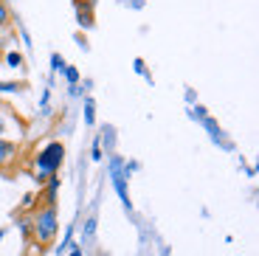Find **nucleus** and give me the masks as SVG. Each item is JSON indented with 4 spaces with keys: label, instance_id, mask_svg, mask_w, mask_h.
I'll use <instances>...</instances> for the list:
<instances>
[{
    "label": "nucleus",
    "instance_id": "nucleus-5",
    "mask_svg": "<svg viewBox=\"0 0 259 256\" xmlns=\"http://www.w3.org/2000/svg\"><path fill=\"white\" fill-rule=\"evenodd\" d=\"M73 14H76V26L82 31H91L96 26V14H93V9L84 0H73Z\"/></svg>",
    "mask_w": 259,
    "mask_h": 256
},
{
    "label": "nucleus",
    "instance_id": "nucleus-3",
    "mask_svg": "<svg viewBox=\"0 0 259 256\" xmlns=\"http://www.w3.org/2000/svg\"><path fill=\"white\" fill-rule=\"evenodd\" d=\"M107 178H110L113 192H116L118 200H121L124 211L133 217V200H130V175L124 172V155H118V152L107 155Z\"/></svg>",
    "mask_w": 259,
    "mask_h": 256
},
{
    "label": "nucleus",
    "instance_id": "nucleus-1",
    "mask_svg": "<svg viewBox=\"0 0 259 256\" xmlns=\"http://www.w3.org/2000/svg\"><path fill=\"white\" fill-rule=\"evenodd\" d=\"M65 163V144L62 141H48L46 147H39L31 158V169H34V180L39 186L46 183L51 175H59Z\"/></svg>",
    "mask_w": 259,
    "mask_h": 256
},
{
    "label": "nucleus",
    "instance_id": "nucleus-22",
    "mask_svg": "<svg viewBox=\"0 0 259 256\" xmlns=\"http://www.w3.org/2000/svg\"><path fill=\"white\" fill-rule=\"evenodd\" d=\"M48 62H51V79L59 76V73H62V68L68 65V62H65V57H62V54H57V51L51 54V59H48Z\"/></svg>",
    "mask_w": 259,
    "mask_h": 256
},
{
    "label": "nucleus",
    "instance_id": "nucleus-27",
    "mask_svg": "<svg viewBox=\"0 0 259 256\" xmlns=\"http://www.w3.org/2000/svg\"><path fill=\"white\" fill-rule=\"evenodd\" d=\"M237 163H240V169H242V172L248 175V178H256V169H253V166H248V163H245V158H242V155H237Z\"/></svg>",
    "mask_w": 259,
    "mask_h": 256
},
{
    "label": "nucleus",
    "instance_id": "nucleus-24",
    "mask_svg": "<svg viewBox=\"0 0 259 256\" xmlns=\"http://www.w3.org/2000/svg\"><path fill=\"white\" fill-rule=\"evenodd\" d=\"M183 102H186V107H192V104L200 102V99H197V90H194L192 84H186V88H183Z\"/></svg>",
    "mask_w": 259,
    "mask_h": 256
},
{
    "label": "nucleus",
    "instance_id": "nucleus-33",
    "mask_svg": "<svg viewBox=\"0 0 259 256\" xmlns=\"http://www.w3.org/2000/svg\"><path fill=\"white\" fill-rule=\"evenodd\" d=\"M84 3H88V6L93 9V6H96V3H99V0H84Z\"/></svg>",
    "mask_w": 259,
    "mask_h": 256
},
{
    "label": "nucleus",
    "instance_id": "nucleus-21",
    "mask_svg": "<svg viewBox=\"0 0 259 256\" xmlns=\"http://www.w3.org/2000/svg\"><path fill=\"white\" fill-rule=\"evenodd\" d=\"M17 228H20V234H23V239L31 242V217H28V214H20L17 217Z\"/></svg>",
    "mask_w": 259,
    "mask_h": 256
},
{
    "label": "nucleus",
    "instance_id": "nucleus-23",
    "mask_svg": "<svg viewBox=\"0 0 259 256\" xmlns=\"http://www.w3.org/2000/svg\"><path fill=\"white\" fill-rule=\"evenodd\" d=\"M88 155H91V160H93V163H102V160H104L102 144H99V133L93 135V141H91V152H88Z\"/></svg>",
    "mask_w": 259,
    "mask_h": 256
},
{
    "label": "nucleus",
    "instance_id": "nucleus-19",
    "mask_svg": "<svg viewBox=\"0 0 259 256\" xmlns=\"http://www.w3.org/2000/svg\"><path fill=\"white\" fill-rule=\"evenodd\" d=\"M186 115L192 118V121H197V124H200L203 118H206V115H211V113L206 110V104H200V102H197V104H192V107H186Z\"/></svg>",
    "mask_w": 259,
    "mask_h": 256
},
{
    "label": "nucleus",
    "instance_id": "nucleus-36",
    "mask_svg": "<svg viewBox=\"0 0 259 256\" xmlns=\"http://www.w3.org/2000/svg\"><path fill=\"white\" fill-rule=\"evenodd\" d=\"M0 54H3V42H0Z\"/></svg>",
    "mask_w": 259,
    "mask_h": 256
},
{
    "label": "nucleus",
    "instance_id": "nucleus-10",
    "mask_svg": "<svg viewBox=\"0 0 259 256\" xmlns=\"http://www.w3.org/2000/svg\"><path fill=\"white\" fill-rule=\"evenodd\" d=\"M73 234H76V223H68V228H65V237H62V242H59V245H54V256H65L68 250H71V245L76 242V239H73Z\"/></svg>",
    "mask_w": 259,
    "mask_h": 256
},
{
    "label": "nucleus",
    "instance_id": "nucleus-2",
    "mask_svg": "<svg viewBox=\"0 0 259 256\" xmlns=\"http://www.w3.org/2000/svg\"><path fill=\"white\" fill-rule=\"evenodd\" d=\"M57 234H59L57 205H37L31 214V242L37 248H48V245H54Z\"/></svg>",
    "mask_w": 259,
    "mask_h": 256
},
{
    "label": "nucleus",
    "instance_id": "nucleus-14",
    "mask_svg": "<svg viewBox=\"0 0 259 256\" xmlns=\"http://www.w3.org/2000/svg\"><path fill=\"white\" fill-rule=\"evenodd\" d=\"M9 93H26V82H14V79H0V96Z\"/></svg>",
    "mask_w": 259,
    "mask_h": 256
},
{
    "label": "nucleus",
    "instance_id": "nucleus-16",
    "mask_svg": "<svg viewBox=\"0 0 259 256\" xmlns=\"http://www.w3.org/2000/svg\"><path fill=\"white\" fill-rule=\"evenodd\" d=\"M59 76L65 79V84H68V88H71V84H79V82H82V73H79V68H76V65H65Z\"/></svg>",
    "mask_w": 259,
    "mask_h": 256
},
{
    "label": "nucleus",
    "instance_id": "nucleus-34",
    "mask_svg": "<svg viewBox=\"0 0 259 256\" xmlns=\"http://www.w3.org/2000/svg\"><path fill=\"white\" fill-rule=\"evenodd\" d=\"M3 237H6V231H3V228H0V242H3Z\"/></svg>",
    "mask_w": 259,
    "mask_h": 256
},
{
    "label": "nucleus",
    "instance_id": "nucleus-32",
    "mask_svg": "<svg viewBox=\"0 0 259 256\" xmlns=\"http://www.w3.org/2000/svg\"><path fill=\"white\" fill-rule=\"evenodd\" d=\"M68 96H71V99H82L84 93H82V88H79V84H71V88H68Z\"/></svg>",
    "mask_w": 259,
    "mask_h": 256
},
{
    "label": "nucleus",
    "instance_id": "nucleus-9",
    "mask_svg": "<svg viewBox=\"0 0 259 256\" xmlns=\"http://www.w3.org/2000/svg\"><path fill=\"white\" fill-rule=\"evenodd\" d=\"M96 225H99V220L93 217H84V223H82V237H79V245L82 248H88V245H93V239H96Z\"/></svg>",
    "mask_w": 259,
    "mask_h": 256
},
{
    "label": "nucleus",
    "instance_id": "nucleus-8",
    "mask_svg": "<svg viewBox=\"0 0 259 256\" xmlns=\"http://www.w3.org/2000/svg\"><path fill=\"white\" fill-rule=\"evenodd\" d=\"M17 144L9 141V138H0V169H6L9 163H14V158H17Z\"/></svg>",
    "mask_w": 259,
    "mask_h": 256
},
{
    "label": "nucleus",
    "instance_id": "nucleus-6",
    "mask_svg": "<svg viewBox=\"0 0 259 256\" xmlns=\"http://www.w3.org/2000/svg\"><path fill=\"white\" fill-rule=\"evenodd\" d=\"M99 144H102V152H104V155H113V152H116V147H118V133H116V127H113V124H102V127H99Z\"/></svg>",
    "mask_w": 259,
    "mask_h": 256
},
{
    "label": "nucleus",
    "instance_id": "nucleus-28",
    "mask_svg": "<svg viewBox=\"0 0 259 256\" xmlns=\"http://www.w3.org/2000/svg\"><path fill=\"white\" fill-rule=\"evenodd\" d=\"M20 205H23V208H34V205H37V197H34L31 192L23 194V203H20Z\"/></svg>",
    "mask_w": 259,
    "mask_h": 256
},
{
    "label": "nucleus",
    "instance_id": "nucleus-18",
    "mask_svg": "<svg viewBox=\"0 0 259 256\" xmlns=\"http://www.w3.org/2000/svg\"><path fill=\"white\" fill-rule=\"evenodd\" d=\"M12 118H14L12 107H6V104H0V138H6V133H9V124H12Z\"/></svg>",
    "mask_w": 259,
    "mask_h": 256
},
{
    "label": "nucleus",
    "instance_id": "nucleus-20",
    "mask_svg": "<svg viewBox=\"0 0 259 256\" xmlns=\"http://www.w3.org/2000/svg\"><path fill=\"white\" fill-rule=\"evenodd\" d=\"M133 71H136L138 76H144V79H147V84H155V79H152V73H149L147 62H144L141 57H136V59H133Z\"/></svg>",
    "mask_w": 259,
    "mask_h": 256
},
{
    "label": "nucleus",
    "instance_id": "nucleus-13",
    "mask_svg": "<svg viewBox=\"0 0 259 256\" xmlns=\"http://www.w3.org/2000/svg\"><path fill=\"white\" fill-rule=\"evenodd\" d=\"M12 26L17 28V34H20V42H23V48H26V51L31 54V51H34V39H31V31L26 28V23H23V20L17 17V20L12 23Z\"/></svg>",
    "mask_w": 259,
    "mask_h": 256
},
{
    "label": "nucleus",
    "instance_id": "nucleus-12",
    "mask_svg": "<svg viewBox=\"0 0 259 256\" xmlns=\"http://www.w3.org/2000/svg\"><path fill=\"white\" fill-rule=\"evenodd\" d=\"M6 68H12V71H26V54L17 51V48H12V51H6Z\"/></svg>",
    "mask_w": 259,
    "mask_h": 256
},
{
    "label": "nucleus",
    "instance_id": "nucleus-31",
    "mask_svg": "<svg viewBox=\"0 0 259 256\" xmlns=\"http://www.w3.org/2000/svg\"><path fill=\"white\" fill-rule=\"evenodd\" d=\"M65 256H84V248H82L79 242H73V245H71V250H68Z\"/></svg>",
    "mask_w": 259,
    "mask_h": 256
},
{
    "label": "nucleus",
    "instance_id": "nucleus-15",
    "mask_svg": "<svg viewBox=\"0 0 259 256\" xmlns=\"http://www.w3.org/2000/svg\"><path fill=\"white\" fill-rule=\"evenodd\" d=\"M51 88H54V84L46 82V88H42V96H39V115H42V118H48V115L54 113V110H51Z\"/></svg>",
    "mask_w": 259,
    "mask_h": 256
},
{
    "label": "nucleus",
    "instance_id": "nucleus-17",
    "mask_svg": "<svg viewBox=\"0 0 259 256\" xmlns=\"http://www.w3.org/2000/svg\"><path fill=\"white\" fill-rule=\"evenodd\" d=\"M14 17H12V9H9V3H3L0 0V34H6L9 28H12Z\"/></svg>",
    "mask_w": 259,
    "mask_h": 256
},
{
    "label": "nucleus",
    "instance_id": "nucleus-30",
    "mask_svg": "<svg viewBox=\"0 0 259 256\" xmlns=\"http://www.w3.org/2000/svg\"><path fill=\"white\" fill-rule=\"evenodd\" d=\"M76 45H79V48H82V51H84V54L91 51V45H88V37H84V34H82V31H79V34H76Z\"/></svg>",
    "mask_w": 259,
    "mask_h": 256
},
{
    "label": "nucleus",
    "instance_id": "nucleus-7",
    "mask_svg": "<svg viewBox=\"0 0 259 256\" xmlns=\"http://www.w3.org/2000/svg\"><path fill=\"white\" fill-rule=\"evenodd\" d=\"M39 189H42V205H57V194H59V189H62V178H59V175H51Z\"/></svg>",
    "mask_w": 259,
    "mask_h": 256
},
{
    "label": "nucleus",
    "instance_id": "nucleus-35",
    "mask_svg": "<svg viewBox=\"0 0 259 256\" xmlns=\"http://www.w3.org/2000/svg\"><path fill=\"white\" fill-rule=\"evenodd\" d=\"M3 3H17V0H3Z\"/></svg>",
    "mask_w": 259,
    "mask_h": 256
},
{
    "label": "nucleus",
    "instance_id": "nucleus-29",
    "mask_svg": "<svg viewBox=\"0 0 259 256\" xmlns=\"http://www.w3.org/2000/svg\"><path fill=\"white\" fill-rule=\"evenodd\" d=\"M79 88H82L84 96H91V90H93V79H91V76H84V82H79Z\"/></svg>",
    "mask_w": 259,
    "mask_h": 256
},
{
    "label": "nucleus",
    "instance_id": "nucleus-11",
    "mask_svg": "<svg viewBox=\"0 0 259 256\" xmlns=\"http://www.w3.org/2000/svg\"><path fill=\"white\" fill-rule=\"evenodd\" d=\"M82 115H84V127H96V99L82 96Z\"/></svg>",
    "mask_w": 259,
    "mask_h": 256
},
{
    "label": "nucleus",
    "instance_id": "nucleus-26",
    "mask_svg": "<svg viewBox=\"0 0 259 256\" xmlns=\"http://www.w3.org/2000/svg\"><path fill=\"white\" fill-rule=\"evenodd\" d=\"M118 6L130 9V12H141V9L147 6V0H118Z\"/></svg>",
    "mask_w": 259,
    "mask_h": 256
},
{
    "label": "nucleus",
    "instance_id": "nucleus-4",
    "mask_svg": "<svg viewBox=\"0 0 259 256\" xmlns=\"http://www.w3.org/2000/svg\"><path fill=\"white\" fill-rule=\"evenodd\" d=\"M200 127L206 130V135H208V141L214 144V147H220L223 152H237V147H234V141L226 135V130L220 127V121L214 118V115H206L200 121Z\"/></svg>",
    "mask_w": 259,
    "mask_h": 256
},
{
    "label": "nucleus",
    "instance_id": "nucleus-25",
    "mask_svg": "<svg viewBox=\"0 0 259 256\" xmlns=\"http://www.w3.org/2000/svg\"><path fill=\"white\" fill-rule=\"evenodd\" d=\"M124 172L133 178L136 172H141V160H136V158H124Z\"/></svg>",
    "mask_w": 259,
    "mask_h": 256
}]
</instances>
